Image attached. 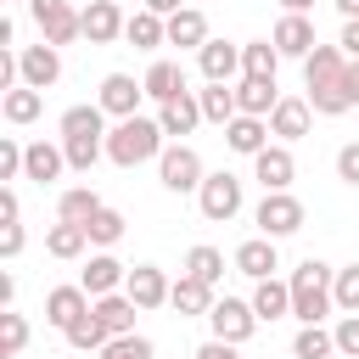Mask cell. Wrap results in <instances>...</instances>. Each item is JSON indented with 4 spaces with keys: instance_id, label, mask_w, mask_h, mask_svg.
<instances>
[{
    "instance_id": "cell-33",
    "label": "cell",
    "mask_w": 359,
    "mask_h": 359,
    "mask_svg": "<svg viewBox=\"0 0 359 359\" xmlns=\"http://www.w3.org/2000/svg\"><path fill=\"white\" fill-rule=\"evenodd\" d=\"M140 84H146V95H151V101H168V95H180V90H185V73H180V62H151Z\"/></svg>"
},
{
    "instance_id": "cell-38",
    "label": "cell",
    "mask_w": 359,
    "mask_h": 359,
    "mask_svg": "<svg viewBox=\"0 0 359 359\" xmlns=\"http://www.w3.org/2000/svg\"><path fill=\"white\" fill-rule=\"evenodd\" d=\"M185 275L219 286V275H224V252H219V247H191V252H185Z\"/></svg>"
},
{
    "instance_id": "cell-16",
    "label": "cell",
    "mask_w": 359,
    "mask_h": 359,
    "mask_svg": "<svg viewBox=\"0 0 359 359\" xmlns=\"http://www.w3.org/2000/svg\"><path fill=\"white\" fill-rule=\"evenodd\" d=\"M269 39H275V50H280V56H309V50L320 45V39H314V22H309L303 11H286V17L275 22V34H269Z\"/></svg>"
},
{
    "instance_id": "cell-17",
    "label": "cell",
    "mask_w": 359,
    "mask_h": 359,
    "mask_svg": "<svg viewBox=\"0 0 359 359\" xmlns=\"http://www.w3.org/2000/svg\"><path fill=\"white\" fill-rule=\"evenodd\" d=\"M62 168H67V151H62V146H50V140H28L22 180H34V185H50V180H62Z\"/></svg>"
},
{
    "instance_id": "cell-35",
    "label": "cell",
    "mask_w": 359,
    "mask_h": 359,
    "mask_svg": "<svg viewBox=\"0 0 359 359\" xmlns=\"http://www.w3.org/2000/svg\"><path fill=\"white\" fill-rule=\"evenodd\" d=\"M95 208H107V202H101L90 185H67V191H62V202H56V219H73V224H84Z\"/></svg>"
},
{
    "instance_id": "cell-1",
    "label": "cell",
    "mask_w": 359,
    "mask_h": 359,
    "mask_svg": "<svg viewBox=\"0 0 359 359\" xmlns=\"http://www.w3.org/2000/svg\"><path fill=\"white\" fill-rule=\"evenodd\" d=\"M342 73H348V56L342 45H314L303 56V84H309V107L320 118H337L348 112V90H342Z\"/></svg>"
},
{
    "instance_id": "cell-30",
    "label": "cell",
    "mask_w": 359,
    "mask_h": 359,
    "mask_svg": "<svg viewBox=\"0 0 359 359\" xmlns=\"http://www.w3.org/2000/svg\"><path fill=\"white\" fill-rule=\"evenodd\" d=\"M168 303H174L180 314H208V309H213V286L196 280V275H180L174 292H168Z\"/></svg>"
},
{
    "instance_id": "cell-49",
    "label": "cell",
    "mask_w": 359,
    "mask_h": 359,
    "mask_svg": "<svg viewBox=\"0 0 359 359\" xmlns=\"http://www.w3.org/2000/svg\"><path fill=\"white\" fill-rule=\"evenodd\" d=\"M342 90H348V107H359V62H348V73H342Z\"/></svg>"
},
{
    "instance_id": "cell-14",
    "label": "cell",
    "mask_w": 359,
    "mask_h": 359,
    "mask_svg": "<svg viewBox=\"0 0 359 359\" xmlns=\"http://www.w3.org/2000/svg\"><path fill=\"white\" fill-rule=\"evenodd\" d=\"M157 123H163V135H191L196 123H202V101L191 95V90H180V95H168V101H157Z\"/></svg>"
},
{
    "instance_id": "cell-8",
    "label": "cell",
    "mask_w": 359,
    "mask_h": 359,
    "mask_svg": "<svg viewBox=\"0 0 359 359\" xmlns=\"http://www.w3.org/2000/svg\"><path fill=\"white\" fill-rule=\"evenodd\" d=\"M208 325H213V337H219V342H236V348H241V342L258 331V309H252V303H241V297H213Z\"/></svg>"
},
{
    "instance_id": "cell-39",
    "label": "cell",
    "mask_w": 359,
    "mask_h": 359,
    "mask_svg": "<svg viewBox=\"0 0 359 359\" xmlns=\"http://www.w3.org/2000/svg\"><path fill=\"white\" fill-rule=\"evenodd\" d=\"M331 297H337V309H342V314H359V264L337 269V280H331Z\"/></svg>"
},
{
    "instance_id": "cell-43",
    "label": "cell",
    "mask_w": 359,
    "mask_h": 359,
    "mask_svg": "<svg viewBox=\"0 0 359 359\" xmlns=\"http://www.w3.org/2000/svg\"><path fill=\"white\" fill-rule=\"evenodd\" d=\"M22 157H28V146H17L11 135L0 140V180H22Z\"/></svg>"
},
{
    "instance_id": "cell-42",
    "label": "cell",
    "mask_w": 359,
    "mask_h": 359,
    "mask_svg": "<svg viewBox=\"0 0 359 359\" xmlns=\"http://www.w3.org/2000/svg\"><path fill=\"white\" fill-rule=\"evenodd\" d=\"M331 337H337V353L342 359H359V314H342Z\"/></svg>"
},
{
    "instance_id": "cell-23",
    "label": "cell",
    "mask_w": 359,
    "mask_h": 359,
    "mask_svg": "<svg viewBox=\"0 0 359 359\" xmlns=\"http://www.w3.org/2000/svg\"><path fill=\"white\" fill-rule=\"evenodd\" d=\"M62 337H67V348H79V353H101V348L112 342V331L101 325V314H95V303H90V309H84V314H79V320H73V325L62 331Z\"/></svg>"
},
{
    "instance_id": "cell-7",
    "label": "cell",
    "mask_w": 359,
    "mask_h": 359,
    "mask_svg": "<svg viewBox=\"0 0 359 359\" xmlns=\"http://www.w3.org/2000/svg\"><path fill=\"white\" fill-rule=\"evenodd\" d=\"M252 219H258V230H264V236H275V241H280V236H297L309 213H303V202H297L292 191H264V202H258V213H252Z\"/></svg>"
},
{
    "instance_id": "cell-26",
    "label": "cell",
    "mask_w": 359,
    "mask_h": 359,
    "mask_svg": "<svg viewBox=\"0 0 359 359\" xmlns=\"http://www.w3.org/2000/svg\"><path fill=\"white\" fill-rule=\"evenodd\" d=\"M84 247H90V230L73 224V219H56V224L45 230V252H50V258H84Z\"/></svg>"
},
{
    "instance_id": "cell-32",
    "label": "cell",
    "mask_w": 359,
    "mask_h": 359,
    "mask_svg": "<svg viewBox=\"0 0 359 359\" xmlns=\"http://www.w3.org/2000/svg\"><path fill=\"white\" fill-rule=\"evenodd\" d=\"M39 107H45V90H34V84H17V90H6V101H0L6 123H34V118H39Z\"/></svg>"
},
{
    "instance_id": "cell-5",
    "label": "cell",
    "mask_w": 359,
    "mask_h": 359,
    "mask_svg": "<svg viewBox=\"0 0 359 359\" xmlns=\"http://www.w3.org/2000/svg\"><path fill=\"white\" fill-rule=\"evenodd\" d=\"M196 208H202V219H208V224H230V219L241 213V180H236L230 168L208 174V180H202V191H196Z\"/></svg>"
},
{
    "instance_id": "cell-34",
    "label": "cell",
    "mask_w": 359,
    "mask_h": 359,
    "mask_svg": "<svg viewBox=\"0 0 359 359\" xmlns=\"http://www.w3.org/2000/svg\"><path fill=\"white\" fill-rule=\"evenodd\" d=\"M196 101H202V118H208V123H230V118L241 112L230 84H208V90H196Z\"/></svg>"
},
{
    "instance_id": "cell-25",
    "label": "cell",
    "mask_w": 359,
    "mask_h": 359,
    "mask_svg": "<svg viewBox=\"0 0 359 359\" xmlns=\"http://www.w3.org/2000/svg\"><path fill=\"white\" fill-rule=\"evenodd\" d=\"M168 45H180V50H202V45H208V17H202L196 6L174 11V17H168Z\"/></svg>"
},
{
    "instance_id": "cell-3",
    "label": "cell",
    "mask_w": 359,
    "mask_h": 359,
    "mask_svg": "<svg viewBox=\"0 0 359 359\" xmlns=\"http://www.w3.org/2000/svg\"><path fill=\"white\" fill-rule=\"evenodd\" d=\"M331 280H337V269L320 264V258H303V264L292 269V314H297L303 325H320V320L337 309Z\"/></svg>"
},
{
    "instance_id": "cell-18",
    "label": "cell",
    "mask_w": 359,
    "mask_h": 359,
    "mask_svg": "<svg viewBox=\"0 0 359 359\" xmlns=\"http://www.w3.org/2000/svg\"><path fill=\"white\" fill-rule=\"evenodd\" d=\"M123 280H129V269H123V264H118L112 252H95V258H90L84 269H79V286H84L90 297H107V292H118Z\"/></svg>"
},
{
    "instance_id": "cell-47",
    "label": "cell",
    "mask_w": 359,
    "mask_h": 359,
    "mask_svg": "<svg viewBox=\"0 0 359 359\" xmlns=\"http://www.w3.org/2000/svg\"><path fill=\"white\" fill-rule=\"evenodd\" d=\"M17 213H22V202H17V191L6 185V191H0V224H17Z\"/></svg>"
},
{
    "instance_id": "cell-46",
    "label": "cell",
    "mask_w": 359,
    "mask_h": 359,
    "mask_svg": "<svg viewBox=\"0 0 359 359\" xmlns=\"http://www.w3.org/2000/svg\"><path fill=\"white\" fill-rule=\"evenodd\" d=\"M337 45H342V56H348V62H359V17H348V22H342V39H337Z\"/></svg>"
},
{
    "instance_id": "cell-22",
    "label": "cell",
    "mask_w": 359,
    "mask_h": 359,
    "mask_svg": "<svg viewBox=\"0 0 359 359\" xmlns=\"http://www.w3.org/2000/svg\"><path fill=\"white\" fill-rule=\"evenodd\" d=\"M90 303H95V297H90L84 286H56V292L45 297V320H50L56 331H67V325H73V320H79Z\"/></svg>"
},
{
    "instance_id": "cell-13",
    "label": "cell",
    "mask_w": 359,
    "mask_h": 359,
    "mask_svg": "<svg viewBox=\"0 0 359 359\" xmlns=\"http://www.w3.org/2000/svg\"><path fill=\"white\" fill-rule=\"evenodd\" d=\"M196 62H202V79H208V84H230V79L241 73V45H230V39H208V45L196 50Z\"/></svg>"
},
{
    "instance_id": "cell-48",
    "label": "cell",
    "mask_w": 359,
    "mask_h": 359,
    "mask_svg": "<svg viewBox=\"0 0 359 359\" xmlns=\"http://www.w3.org/2000/svg\"><path fill=\"white\" fill-rule=\"evenodd\" d=\"M196 359H236V342H219V337H213V342L196 348Z\"/></svg>"
},
{
    "instance_id": "cell-29",
    "label": "cell",
    "mask_w": 359,
    "mask_h": 359,
    "mask_svg": "<svg viewBox=\"0 0 359 359\" xmlns=\"http://www.w3.org/2000/svg\"><path fill=\"white\" fill-rule=\"evenodd\" d=\"M95 314H101V325H107L112 337H129V331H135V297H129V292L95 297Z\"/></svg>"
},
{
    "instance_id": "cell-36",
    "label": "cell",
    "mask_w": 359,
    "mask_h": 359,
    "mask_svg": "<svg viewBox=\"0 0 359 359\" xmlns=\"http://www.w3.org/2000/svg\"><path fill=\"white\" fill-rule=\"evenodd\" d=\"M331 353H337V337L320 331V325H303L292 337V359H331Z\"/></svg>"
},
{
    "instance_id": "cell-10",
    "label": "cell",
    "mask_w": 359,
    "mask_h": 359,
    "mask_svg": "<svg viewBox=\"0 0 359 359\" xmlns=\"http://www.w3.org/2000/svg\"><path fill=\"white\" fill-rule=\"evenodd\" d=\"M140 95H146V84H135L129 73H107L95 107H101L107 118H135V112H140Z\"/></svg>"
},
{
    "instance_id": "cell-9",
    "label": "cell",
    "mask_w": 359,
    "mask_h": 359,
    "mask_svg": "<svg viewBox=\"0 0 359 359\" xmlns=\"http://www.w3.org/2000/svg\"><path fill=\"white\" fill-rule=\"evenodd\" d=\"M17 62H22V84H34V90H50V84L62 79V45H50V39L22 45Z\"/></svg>"
},
{
    "instance_id": "cell-44",
    "label": "cell",
    "mask_w": 359,
    "mask_h": 359,
    "mask_svg": "<svg viewBox=\"0 0 359 359\" xmlns=\"http://www.w3.org/2000/svg\"><path fill=\"white\" fill-rule=\"evenodd\" d=\"M337 180H342V185H359V140H348V146L337 151Z\"/></svg>"
},
{
    "instance_id": "cell-4",
    "label": "cell",
    "mask_w": 359,
    "mask_h": 359,
    "mask_svg": "<svg viewBox=\"0 0 359 359\" xmlns=\"http://www.w3.org/2000/svg\"><path fill=\"white\" fill-rule=\"evenodd\" d=\"M157 180H163V191H174V196H185V191H202V157L185 146V140H174V146H163V157H157Z\"/></svg>"
},
{
    "instance_id": "cell-6",
    "label": "cell",
    "mask_w": 359,
    "mask_h": 359,
    "mask_svg": "<svg viewBox=\"0 0 359 359\" xmlns=\"http://www.w3.org/2000/svg\"><path fill=\"white\" fill-rule=\"evenodd\" d=\"M34 22H39V39L50 45H73L84 34V11H73V0H28Z\"/></svg>"
},
{
    "instance_id": "cell-51",
    "label": "cell",
    "mask_w": 359,
    "mask_h": 359,
    "mask_svg": "<svg viewBox=\"0 0 359 359\" xmlns=\"http://www.w3.org/2000/svg\"><path fill=\"white\" fill-rule=\"evenodd\" d=\"M337 11L342 17H359V0H337Z\"/></svg>"
},
{
    "instance_id": "cell-31",
    "label": "cell",
    "mask_w": 359,
    "mask_h": 359,
    "mask_svg": "<svg viewBox=\"0 0 359 359\" xmlns=\"http://www.w3.org/2000/svg\"><path fill=\"white\" fill-rule=\"evenodd\" d=\"M275 67H280L275 39H252V45H241V79H275Z\"/></svg>"
},
{
    "instance_id": "cell-37",
    "label": "cell",
    "mask_w": 359,
    "mask_h": 359,
    "mask_svg": "<svg viewBox=\"0 0 359 359\" xmlns=\"http://www.w3.org/2000/svg\"><path fill=\"white\" fill-rule=\"evenodd\" d=\"M84 230H90L95 247H112V241H123V213H118V208H95V213L84 219Z\"/></svg>"
},
{
    "instance_id": "cell-24",
    "label": "cell",
    "mask_w": 359,
    "mask_h": 359,
    "mask_svg": "<svg viewBox=\"0 0 359 359\" xmlns=\"http://www.w3.org/2000/svg\"><path fill=\"white\" fill-rule=\"evenodd\" d=\"M123 39H129L135 50H157V45L168 39V17H157V11H146V6H140V11L123 22Z\"/></svg>"
},
{
    "instance_id": "cell-21",
    "label": "cell",
    "mask_w": 359,
    "mask_h": 359,
    "mask_svg": "<svg viewBox=\"0 0 359 359\" xmlns=\"http://www.w3.org/2000/svg\"><path fill=\"white\" fill-rule=\"evenodd\" d=\"M309 101H297V95H280L275 101V112H269V135H280V140H303L309 135Z\"/></svg>"
},
{
    "instance_id": "cell-20",
    "label": "cell",
    "mask_w": 359,
    "mask_h": 359,
    "mask_svg": "<svg viewBox=\"0 0 359 359\" xmlns=\"http://www.w3.org/2000/svg\"><path fill=\"white\" fill-rule=\"evenodd\" d=\"M236 269L252 275V280H269V275L280 269V258H275V236H252V241H241V247H236Z\"/></svg>"
},
{
    "instance_id": "cell-50",
    "label": "cell",
    "mask_w": 359,
    "mask_h": 359,
    "mask_svg": "<svg viewBox=\"0 0 359 359\" xmlns=\"http://www.w3.org/2000/svg\"><path fill=\"white\" fill-rule=\"evenodd\" d=\"M146 11H157V17H174V11H185V0H140Z\"/></svg>"
},
{
    "instance_id": "cell-2",
    "label": "cell",
    "mask_w": 359,
    "mask_h": 359,
    "mask_svg": "<svg viewBox=\"0 0 359 359\" xmlns=\"http://www.w3.org/2000/svg\"><path fill=\"white\" fill-rule=\"evenodd\" d=\"M107 157L118 168H140L151 157H163V123L157 118H118V129H107Z\"/></svg>"
},
{
    "instance_id": "cell-40",
    "label": "cell",
    "mask_w": 359,
    "mask_h": 359,
    "mask_svg": "<svg viewBox=\"0 0 359 359\" xmlns=\"http://www.w3.org/2000/svg\"><path fill=\"white\" fill-rule=\"evenodd\" d=\"M0 331H6V342H0V353H6V359H17V353L28 348V320H22L17 309H6V314H0Z\"/></svg>"
},
{
    "instance_id": "cell-41",
    "label": "cell",
    "mask_w": 359,
    "mask_h": 359,
    "mask_svg": "<svg viewBox=\"0 0 359 359\" xmlns=\"http://www.w3.org/2000/svg\"><path fill=\"white\" fill-rule=\"evenodd\" d=\"M101 359H151V342L129 331V337H112V342L101 348Z\"/></svg>"
},
{
    "instance_id": "cell-52",
    "label": "cell",
    "mask_w": 359,
    "mask_h": 359,
    "mask_svg": "<svg viewBox=\"0 0 359 359\" xmlns=\"http://www.w3.org/2000/svg\"><path fill=\"white\" fill-rule=\"evenodd\" d=\"M280 6H286V11H309L314 0H280Z\"/></svg>"
},
{
    "instance_id": "cell-11",
    "label": "cell",
    "mask_w": 359,
    "mask_h": 359,
    "mask_svg": "<svg viewBox=\"0 0 359 359\" xmlns=\"http://www.w3.org/2000/svg\"><path fill=\"white\" fill-rule=\"evenodd\" d=\"M123 292L135 297V309H163V303H168V292H174V280H168L157 264H135V269H129V280H123Z\"/></svg>"
},
{
    "instance_id": "cell-12",
    "label": "cell",
    "mask_w": 359,
    "mask_h": 359,
    "mask_svg": "<svg viewBox=\"0 0 359 359\" xmlns=\"http://www.w3.org/2000/svg\"><path fill=\"white\" fill-rule=\"evenodd\" d=\"M252 180H258L264 191H292V180H297L292 151H286V146H264V151L252 157Z\"/></svg>"
},
{
    "instance_id": "cell-45",
    "label": "cell",
    "mask_w": 359,
    "mask_h": 359,
    "mask_svg": "<svg viewBox=\"0 0 359 359\" xmlns=\"http://www.w3.org/2000/svg\"><path fill=\"white\" fill-rule=\"evenodd\" d=\"M22 241H28V236H22V224H6V230H0V258H17V252H22Z\"/></svg>"
},
{
    "instance_id": "cell-19",
    "label": "cell",
    "mask_w": 359,
    "mask_h": 359,
    "mask_svg": "<svg viewBox=\"0 0 359 359\" xmlns=\"http://www.w3.org/2000/svg\"><path fill=\"white\" fill-rule=\"evenodd\" d=\"M123 22H129V17L118 11V0H90V6H84V39H90V45H112V39L123 34Z\"/></svg>"
},
{
    "instance_id": "cell-27",
    "label": "cell",
    "mask_w": 359,
    "mask_h": 359,
    "mask_svg": "<svg viewBox=\"0 0 359 359\" xmlns=\"http://www.w3.org/2000/svg\"><path fill=\"white\" fill-rule=\"evenodd\" d=\"M275 101H280L275 79H241V84H236V107H241V112H252V118H269V112H275Z\"/></svg>"
},
{
    "instance_id": "cell-28",
    "label": "cell",
    "mask_w": 359,
    "mask_h": 359,
    "mask_svg": "<svg viewBox=\"0 0 359 359\" xmlns=\"http://www.w3.org/2000/svg\"><path fill=\"white\" fill-rule=\"evenodd\" d=\"M252 309H258V320H286L292 314V280H258V292H252Z\"/></svg>"
},
{
    "instance_id": "cell-15",
    "label": "cell",
    "mask_w": 359,
    "mask_h": 359,
    "mask_svg": "<svg viewBox=\"0 0 359 359\" xmlns=\"http://www.w3.org/2000/svg\"><path fill=\"white\" fill-rule=\"evenodd\" d=\"M224 146H230V151H241V157H258V151L269 146V118L236 112V118L224 123Z\"/></svg>"
}]
</instances>
